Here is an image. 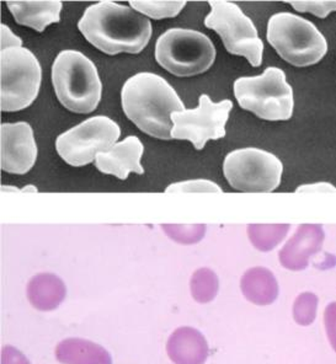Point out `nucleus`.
Returning a JSON list of instances; mask_svg holds the SVG:
<instances>
[{
  "label": "nucleus",
  "instance_id": "nucleus-10",
  "mask_svg": "<svg viewBox=\"0 0 336 364\" xmlns=\"http://www.w3.org/2000/svg\"><path fill=\"white\" fill-rule=\"evenodd\" d=\"M120 136L117 123L106 116H95L58 136L56 149L67 164L80 168L110 151Z\"/></svg>",
  "mask_w": 336,
  "mask_h": 364
},
{
  "label": "nucleus",
  "instance_id": "nucleus-18",
  "mask_svg": "<svg viewBox=\"0 0 336 364\" xmlns=\"http://www.w3.org/2000/svg\"><path fill=\"white\" fill-rule=\"evenodd\" d=\"M241 289L248 301L260 306L271 304L278 296V283L273 274L265 269L246 273L241 282Z\"/></svg>",
  "mask_w": 336,
  "mask_h": 364
},
{
  "label": "nucleus",
  "instance_id": "nucleus-25",
  "mask_svg": "<svg viewBox=\"0 0 336 364\" xmlns=\"http://www.w3.org/2000/svg\"><path fill=\"white\" fill-rule=\"evenodd\" d=\"M0 362L1 364H31L23 352L13 346H4L1 348Z\"/></svg>",
  "mask_w": 336,
  "mask_h": 364
},
{
  "label": "nucleus",
  "instance_id": "nucleus-23",
  "mask_svg": "<svg viewBox=\"0 0 336 364\" xmlns=\"http://www.w3.org/2000/svg\"><path fill=\"white\" fill-rule=\"evenodd\" d=\"M290 5L300 13H309L320 18L336 11V1H292Z\"/></svg>",
  "mask_w": 336,
  "mask_h": 364
},
{
  "label": "nucleus",
  "instance_id": "nucleus-5",
  "mask_svg": "<svg viewBox=\"0 0 336 364\" xmlns=\"http://www.w3.org/2000/svg\"><path fill=\"white\" fill-rule=\"evenodd\" d=\"M266 36L282 60L297 68L319 63L327 55V42L318 28L291 13L273 15Z\"/></svg>",
  "mask_w": 336,
  "mask_h": 364
},
{
  "label": "nucleus",
  "instance_id": "nucleus-21",
  "mask_svg": "<svg viewBox=\"0 0 336 364\" xmlns=\"http://www.w3.org/2000/svg\"><path fill=\"white\" fill-rule=\"evenodd\" d=\"M219 291V282L212 273L202 272L197 273L196 277L191 284V291L196 301L199 303H209L214 301V296Z\"/></svg>",
  "mask_w": 336,
  "mask_h": 364
},
{
  "label": "nucleus",
  "instance_id": "nucleus-12",
  "mask_svg": "<svg viewBox=\"0 0 336 364\" xmlns=\"http://www.w3.org/2000/svg\"><path fill=\"white\" fill-rule=\"evenodd\" d=\"M1 168L5 173L23 175L36 163L37 146L33 129L26 122L3 123Z\"/></svg>",
  "mask_w": 336,
  "mask_h": 364
},
{
  "label": "nucleus",
  "instance_id": "nucleus-9",
  "mask_svg": "<svg viewBox=\"0 0 336 364\" xmlns=\"http://www.w3.org/2000/svg\"><path fill=\"white\" fill-rule=\"evenodd\" d=\"M223 173L234 190L268 193L280 186L283 165L276 155L268 151L244 148L226 156Z\"/></svg>",
  "mask_w": 336,
  "mask_h": 364
},
{
  "label": "nucleus",
  "instance_id": "nucleus-2",
  "mask_svg": "<svg viewBox=\"0 0 336 364\" xmlns=\"http://www.w3.org/2000/svg\"><path fill=\"white\" fill-rule=\"evenodd\" d=\"M123 112L142 132L157 139H172V114L185 106L177 91L154 73H138L125 82L121 92Z\"/></svg>",
  "mask_w": 336,
  "mask_h": 364
},
{
  "label": "nucleus",
  "instance_id": "nucleus-1",
  "mask_svg": "<svg viewBox=\"0 0 336 364\" xmlns=\"http://www.w3.org/2000/svg\"><path fill=\"white\" fill-rule=\"evenodd\" d=\"M78 28L89 43L109 55L141 53L153 32L149 18L114 1L89 6Z\"/></svg>",
  "mask_w": 336,
  "mask_h": 364
},
{
  "label": "nucleus",
  "instance_id": "nucleus-8",
  "mask_svg": "<svg viewBox=\"0 0 336 364\" xmlns=\"http://www.w3.org/2000/svg\"><path fill=\"white\" fill-rule=\"evenodd\" d=\"M209 6L211 13L205 18L206 28L219 33L231 55L244 57L253 67H260L263 43L251 18L234 3L211 0Z\"/></svg>",
  "mask_w": 336,
  "mask_h": 364
},
{
  "label": "nucleus",
  "instance_id": "nucleus-17",
  "mask_svg": "<svg viewBox=\"0 0 336 364\" xmlns=\"http://www.w3.org/2000/svg\"><path fill=\"white\" fill-rule=\"evenodd\" d=\"M28 301L32 306L41 311L58 308L65 296V288L59 279L51 276L35 278L28 289Z\"/></svg>",
  "mask_w": 336,
  "mask_h": 364
},
{
  "label": "nucleus",
  "instance_id": "nucleus-15",
  "mask_svg": "<svg viewBox=\"0 0 336 364\" xmlns=\"http://www.w3.org/2000/svg\"><path fill=\"white\" fill-rule=\"evenodd\" d=\"M10 13L19 25L43 32L51 23L61 21L63 5L59 1H9Z\"/></svg>",
  "mask_w": 336,
  "mask_h": 364
},
{
  "label": "nucleus",
  "instance_id": "nucleus-22",
  "mask_svg": "<svg viewBox=\"0 0 336 364\" xmlns=\"http://www.w3.org/2000/svg\"><path fill=\"white\" fill-rule=\"evenodd\" d=\"M167 193H187V192H222V188L214 182L207 180H192V181L177 182L168 186Z\"/></svg>",
  "mask_w": 336,
  "mask_h": 364
},
{
  "label": "nucleus",
  "instance_id": "nucleus-20",
  "mask_svg": "<svg viewBox=\"0 0 336 364\" xmlns=\"http://www.w3.org/2000/svg\"><path fill=\"white\" fill-rule=\"evenodd\" d=\"M318 310V296L313 293H302L293 305V318L300 326L313 323Z\"/></svg>",
  "mask_w": 336,
  "mask_h": 364
},
{
  "label": "nucleus",
  "instance_id": "nucleus-4",
  "mask_svg": "<svg viewBox=\"0 0 336 364\" xmlns=\"http://www.w3.org/2000/svg\"><path fill=\"white\" fill-rule=\"evenodd\" d=\"M234 95L241 109L265 121H288L293 114V90L285 72L276 67L258 77L236 79Z\"/></svg>",
  "mask_w": 336,
  "mask_h": 364
},
{
  "label": "nucleus",
  "instance_id": "nucleus-19",
  "mask_svg": "<svg viewBox=\"0 0 336 364\" xmlns=\"http://www.w3.org/2000/svg\"><path fill=\"white\" fill-rule=\"evenodd\" d=\"M132 9L146 18L162 20L175 18L182 13L185 1H130Z\"/></svg>",
  "mask_w": 336,
  "mask_h": 364
},
{
  "label": "nucleus",
  "instance_id": "nucleus-24",
  "mask_svg": "<svg viewBox=\"0 0 336 364\" xmlns=\"http://www.w3.org/2000/svg\"><path fill=\"white\" fill-rule=\"evenodd\" d=\"M324 325L327 331V340L336 352V301L327 305L324 311Z\"/></svg>",
  "mask_w": 336,
  "mask_h": 364
},
{
  "label": "nucleus",
  "instance_id": "nucleus-7",
  "mask_svg": "<svg viewBox=\"0 0 336 364\" xmlns=\"http://www.w3.org/2000/svg\"><path fill=\"white\" fill-rule=\"evenodd\" d=\"M1 100L3 112L25 109L35 101L41 87L42 69L36 55L25 47L1 50Z\"/></svg>",
  "mask_w": 336,
  "mask_h": 364
},
{
  "label": "nucleus",
  "instance_id": "nucleus-16",
  "mask_svg": "<svg viewBox=\"0 0 336 364\" xmlns=\"http://www.w3.org/2000/svg\"><path fill=\"white\" fill-rule=\"evenodd\" d=\"M56 358L62 364H112L109 350L85 338H65L59 342Z\"/></svg>",
  "mask_w": 336,
  "mask_h": 364
},
{
  "label": "nucleus",
  "instance_id": "nucleus-6",
  "mask_svg": "<svg viewBox=\"0 0 336 364\" xmlns=\"http://www.w3.org/2000/svg\"><path fill=\"white\" fill-rule=\"evenodd\" d=\"M155 60L175 77H195L212 67L216 48L202 32L170 28L157 41Z\"/></svg>",
  "mask_w": 336,
  "mask_h": 364
},
{
  "label": "nucleus",
  "instance_id": "nucleus-26",
  "mask_svg": "<svg viewBox=\"0 0 336 364\" xmlns=\"http://www.w3.org/2000/svg\"><path fill=\"white\" fill-rule=\"evenodd\" d=\"M0 30H1V50L10 48V47H21L23 46L21 38L10 31V28L6 25H1Z\"/></svg>",
  "mask_w": 336,
  "mask_h": 364
},
{
  "label": "nucleus",
  "instance_id": "nucleus-13",
  "mask_svg": "<svg viewBox=\"0 0 336 364\" xmlns=\"http://www.w3.org/2000/svg\"><path fill=\"white\" fill-rule=\"evenodd\" d=\"M143 143L136 136H130L115 144L110 151L96 155L95 165L99 171L126 180L131 173H145L142 166Z\"/></svg>",
  "mask_w": 336,
  "mask_h": 364
},
{
  "label": "nucleus",
  "instance_id": "nucleus-3",
  "mask_svg": "<svg viewBox=\"0 0 336 364\" xmlns=\"http://www.w3.org/2000/svg\"><path fill=\"white\" fill-rule=\"evenodd\" d=\"M58 101L74 114H90L101 100L103 84L95 64L78 50H62L52 67Z\"/></svg>",
  "mask_w": 336,
  "mask_h": 364
},
{
  "label": "nucleus",
  "instance_id": "nucleus-11",
  "mask_svg": "<svg viewBox=\"0 0 336 364\" xmlns=\"http://www.w3.org/2000/svg\"><path fill=\"white\" fill-rule=\"evenodd\" d=\"M232 109V101L214 104L209 95L202 94L199 107L172 114V139L191 141L195 149L202 151L207 141L226 136V124Z\"/></svg>",
  "mask_w": 336,
  "mask_h": 364
},
{
  "label": "nucleus",
  "instance_id": "nucleus-14",
  "mask_svg": "<svg viewBox=\"0 0 336 364\" xmlns=\"http://www.w3.org/2000/svg\"><path fill=\"white\" fill-rule=\"evenodd\" d=\"M167 353L174 364H205L209 355V342L197 328L182 326L169 337Z\"/></svg>",
  "mask_w": 336,
  "mask_h": 364
}]
</instances>
